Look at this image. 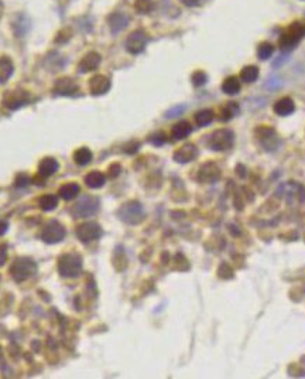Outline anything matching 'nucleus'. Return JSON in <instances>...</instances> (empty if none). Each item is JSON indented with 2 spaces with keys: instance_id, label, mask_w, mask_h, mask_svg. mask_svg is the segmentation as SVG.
I'll return each instance as SVG.
<instances>
[{
  "instance_id": "4468645a",
  "label": "nucleus",
  "mask_w": 305,
  "mask_h": 379,
  "mask_svg": "<svg viewBox=\"0 0 305 379\" xmlns=\"http://www.w3.org/2000/svg\"><path fill=\"white\" fill-rule=\"evenodd\" d=\"M281 188L286 191V197H287L289 201H292V198H295L301 204L305 202V187L303 184L291 181L281 185Z\"/></svg>"
},
{
  "instance_id": "412c9836",
  "label": "nucleus",
  "mask_w": 305,
  "mask_h": 379,
  "mask_svg": "<svg viewBox=\"0 0 305 379\" xmlns=\"http://www.w3.org/2000/svg\"><path fill=\"white\" fill-rule=\"evenodd\" d=\"M191 132H193V126L190 125V122L182 120V122H178L177 125H174L171 134H173L174 139L181 140V139H185L187 136H190Z\"/></svg>"
},
{
  "instance_id": "b1692460",
  "label": "nucleus",
  "mask_w": 305,
  "mask_h": 379,
  "mask_svg": "<svg viewBox=\"0 0 305 379\" xmlns=\"http://www.w3.org/2000/svg\"><path fill=\"white\" fill-rule=\"evenodd\" d=\"M92 151L88 148H80L74 153V162L78 165H86L92 162Z\"/></svg>"
},
{
  "instance_id": "473e14b6",
  "label": "nucleus",
  "mask_w": 305,
  "mask_h": 379,
  "mask_svg": "<svg viewBox=\"0 0 305 379\" xmlns=\"http://www.w3.org/2000/svg\"><path fill=\"white\" fill-rule=\"evenodd\" d=\"M266 86H267V89H270V91H277L278 88L283 86V81H281V78H278V77H272V78L267 80Z\"/></svg>"
},
{
  "instance_id": "c756f323",
  "label": "nucleus",
  "mask_w": 305,
  "mask_h": 379,
  "mask_svg": "<svg viewBox=\"0 0 305 379\" xmlns=\"http://www.w3.org/2000/svg\"><path fill=\"white\" fill-rule=\"evenodd\" d=\"M218 276L224 280H229V279H233L235 278V272L232 269L230 264H227L226 262H222L218 267Z\"/></svg>"
},
{
  "instance_id": "f8f14e48",
  "label": "nucleus",
  "mask_w": 305,
  "mask_h": 379,
  "mask_svg": "<svg viewBox=\"0 0 305 379\" xmlns=\"http://www.w3.org/2000/svg\"><path fill=\"white\" fill-rule=\"evenodd\" d=\"M196 157H198V148L193 143L184 145L182 148L176 150V153H174V160L177 163H181V165L190 163V162L195 160Z\"/></svg>"
},
{
  "instance_id": "6e6552de",
  "label": "nucleus",
  "mask_w": 305,
  "mask_h": 379,
  "mask_svg": "<svg viewBox=\"0 0 305 379\" xmlns=\"http://www.w3.org/2000/svg\"><path fill=\"white\" fill-rule=\"evenodd\" d=\"M256 136L260 146L266 151H274L280 145V140H278V136H277L275 131L269 128V126H258L256 129Z\"/></svg>"
},
{
  "instance_id": "dca6fc26",
  "label": "nucleus",
  "mask_w": 305,
  "mask_h": 379,
  "mask_svg": "<svg viewBox=\"0 0 305 379\" xmlns=\"http://www.w3.org/2000/svg\"><path fill=\"white\" fill-rule=\"evenodd\" d=\"M295 111V103L294 100L289 97L278 99L274 103V112L278 116H289Z\"/></svg>"
},
{
  "instance_id": "f3484780",
  "label": "nucleus",
  "mask_w": 305,
  "mask_h": 379,
  "mask_svg": "<svg viewBox=\"0 0 305 379\" xmlns=\"http://www.w3.org/2000/svg\"><path fill=\"white\" fill-rule=\"evenodd\" d=\"M78 91V85L71 78H61L55 83V92L60 95H72Z\"/></svg>"
},
{
  "instance_id": "423d86ee",
  "label": "nucleus",
  "mask_w": 305,
  "mask_h": 379,
  "mask_svg": "<svg viewBox=\"0 0 305 379\" xmlns=\"http://www.w3.org/2000/svg\"><path fill=\"white\" fill-rule=\"evenodd\" d=\"M97 211H99V199L96 197H91V196L80 198L71 210L72 215L78 216V218L92 216V215L96 214Z\"/></svg>"
},
{
  "instance_id": "f257e3e1",
  "label": "nucleus",
  "mask_w": 305,
  "mask_h": 379,
  "mask_svg": "<svg viewBox=\"0 0 305 379\" xmlns=\"http://www.w3.org/2000/svg\"><path fill=\"white\" fill-rule=\"evenodd\" d=\"M117 216L128 225H139L144 221L145 213L139 201H128L117 210Z\"/></svg>"
},
{
  "instance_id": "ea45409f",
  "label": "nucleus",
  "mask_w": 305,
  "mask_h": 379,
  "mask_svg": "<svg viewBox=\"0 0 305 379\" xmlns=\"http://www.w3.org/2000/svg\"><path fill=\"white\" fill-rule=\"evenodd\" d=\"M185 6H188V7H193V6H198L202 0H181Z\"/></svg>"
},
{
  "instance_id": "72a5a7b5",
  "label": "nucleus",
  "mask_w": 305,
  "mask_h": 379,
  "mask_svg": "<svg viewBox=\"0 0 305 379\" xmlns=\"http://www.w3.org/2000/svg\"><path fill=\"white\" fill-rule=\"evenodd\" d=\"M120 171H122V167H120L119 163H113V165H109V177H111V179L117 177V176L120 174Z\"/></svg>"
},
{
  "instance_id": "a878e982",
  "label": "nucleus",
  "mask_w": 305,
  "mask_h": 379,
  "mask_svg": "<svg viewBox=\"0 0 305 379\" xmlns=\"http://www.w3.org/2000/svg\"><path fill=\"white\" fill-rule=\"evenodd\" d=\"M258 78V68L256 66H247L241 69V80L243 82H255Z\"/></svg>"
},
{
  "instance_id": "1a4fd4ad",
  "label": "nucleus",
  "mask_w": 305,
  "mask_h": 379,
  "mask_svg": "<svg viewBox=\"0 0 305 379\" xmlns=\"http://www.w3.org/2000/svg\"><path fill=\"white\" fill-rule=\"evenodd\" d=\"M198 181L210 184V182H216L221 179V168L219 165L213 162H208L205 165H202L198 170V176H196Z\"/></svg>"
},
{
  "instance_id": "9b49d317",
  "label": "nucleus",
  "mask_w": 305,
  "mask_h": 379,
  "mask_svg": "<svg viewBox=\"0 0 305 379\" xmlns=\"http://www.w3.org/2000/svg\"><path fill=\"white\" fill-rule=\"evenodd\" d=\"M147 44V35L142 30H136L126 40V49L131 54H140Z\"/></svg>"
},
{
  "instance_id": "9d476101",
  "label": "nucleus",
  "mask_w": 305,
  "mask_h": 379,
  "mask_svg": "<svg viewBox=\"0 0 305 379\" xmlns=\"http://www.w3.org/2000/svg\"><path fill=\"white\" fill-rule=\"evenodd\" d=\"M75 233H77L78 239L82 242H91V241H95L97 238H100L102 228L96 222H85V224H80V227L77 228Z\"/></svg>"
},
{
  "instance_id": "79ce46f5",
  "label": "nucleus",
  "mask_w": 305,
  "mask_h": 379,
  "mask_svg": "<svg viewBox=\"0 0 305 379\" xmlns=\"http://www.w3.org/2000/svg\"><path fill=\"white\" fill-rule=\"evenodd\" d=\"M7 228H9V225H7L6 222H0V236L6 233V231H7Z\"/></svg>"
},
{
  "instance_id": "f704fd0d",
  "label": "nucleus",
  "mask_w": 305,
  "mask_h": 379,
  "mask_svg": "<svg viewBox=\"0 0 305 379\" xmlns=\"http://www.w3.org/2000/svg\"><path fill=\"white\" fill-rule=\"evenodd\" d=\"M150 140H151L153 145L160 146V145H162V143L165 142V136H164V133H157V134H153V136L150 137Z\"/></svg>"
},
{
  "instance_id": "f03ea898",
  "label": "nucleus",
  "mask_w": 305,
  "mask_h": 379,
  "mask_svg": "<svg viewBox=\"0 0 305 379\" xmlns=\"http://www.w3.org/2000/svg\"><path fill=\"white\" fill-rule=\"evenodd\" d=\"M82 256L77 252L64 253L58 261V272L63 278H77L82 270Z\"/></svg>"
},
{
  "instance_id": "4be33fe9",
  "label": "nucleus",
  "mask_w": 305,
  "mask_h": 379,
  "mask_svg": "<svg viewBox=\"0 0 305 379\" xmlns=\"http://www.w3.org/2000/svg\"><path fill=\"white\" fill-rule=\"evenodd\" d=\"M80 188L77 182H68L60 188V196L64 198L65 201H71L80 194Z\"/></svg>"
},
{
  "instance_id": "c85d7f7f",
  "label": "nucleus",
  "mask_w": 305,
  "mask_h": 379,
  "mask_svg": "<svg viewBox=\"0 0 305 379\" xmlns=\"http://www.w3.org/2000/svg\"><path fill=\"white\" fill-rule=\"evenodd\" d=\"M273 52L274 47L273 44H270V43H261L257 49V55H258L260 60H269L273 55Z\"/></svg>"
},
{
  "instance_id": "e433bc0d",
  "label": "nucleus",
  "mask_w": 305,
  "mask_h": 379,
  "mask_svg": "<svg viewBox=\"0 0 305 379\" xmlns=\"http://www.w3.org/2000/svg\"><path fill=\"white\" fill-rule=\"evenodd\" d=\"M184 109H185V106L184 105H179L177 108H174V109H171V111H168L167 112V117H176V116L181 115L182 112H184Z\"/></svg>"
},
{
  "instance_id": "5701e85b",
  "label": "nucleus",
  "mask_w": 305,
  "mask_h": 379,
  "mask_svg": "<svg viewBox=\"0 0 305 379\" xmlns=\"http://www.w3.org/2000/svg\"><path fill=\"white\" fill-rule=\"evenodd\" d=\"M222 91L227 95H236L241 92V81L238 77H229L222 83Z\"/></svg>"
},
{
  "instance_id": "a19ab883",
  "label": "nucleus",
  "mask_w": 305,
  "mask_h": 379,
  "mask_svg": "<svg viewBox=\"0 0 305 379\" xmlns=\"http://www.w3.org/2000/svg\"><path fill=\"white\" fill-rule=\"evenodd\" d=\"M236 173H238V176L244 177V176H246V168H244V165H238V167H236Z\"/></svg>"
},
{
  "instance_id": "7ed1b4c3",
  "label": "nucleus",
  "mask_w": 305,
  "mask_h": 379,
  "mask_svg": "<svg viewBox=\"0 0 305 379\" xmlns=\"http://www.w3.org/2000/svg\"><path fill=\"white\" fill-rule=\"evenodd\" d=\"M305 35V26L295 21L287 29V32L281 35L280 38V49L281 51L289 52L292 49L297 47V44L303 40V37Z\"/></svg>"
},
{
  "instance_id": "7c9ffc66",
  "label": "nucleus",
  "mask_w": 305,
  "mask_h": 379,
  "mask_svg": "<svg viewBox=\"0 0 305 379\" xmlns=\"http://www.w3.org/2000/svg\"><path fill=\"white\" fill-rule=\"evenodd\" d=\"M208 81V75L204 71H196L193 74V83L195 86H202Z\"/></svg>"
},
{
  "instance_id": "58836bf2",
  "label": "nucleus",
  "mask_w": 305,
  "mask_h": 379,
  "mask_svg": "<svg viewBox=\"0 0 305 379\" xmlns=\"http://www.w3.org/2000/svg\"><path fill=\"white\" fill-rule=\"evenodd\" d=\"M7 259V247L6 245H0V266L6 264Z\"/></svg>"
},
{
  "instance_id": "a211bd4d",
  "label": "nucleus",
  "mask_w": 305,
  "mask_h": 379,
  "mask_svg": "<svg viewBox=\"0 0 305 379\" xmlns=\"http://www.w3.org/2000/svg\"><path fill=\"white\" fill-rule=\"evenodd\" d=\"M58 167H60V165H58V162H57L55 159L46 157V159H43V160L40 162V165H38V173H40L41 176H44V177H49V176H52V174L57 173Z\"/></svg>"
},
{
  "instance_id": "2eb2a0df",
  "label": "nucleus",
  "mask_w": 305,
  "mask_h": 379,
  "mask_svg": "<svg viewBox=\"0 0 305 379\" xmlns=\"http://www.w3.org/2000/svg\"><path fill=\"white\" fill-rule=\"evenodd\" d=\"M100 64V55L97 52H88L80 63V72H91Z\"/></svg>"
},
{
  "instance_id": "bb28decb",
  "label": "nucleus",
  "mask_w": 305,
  "mask_h": 379,
  "mask_svg": "<svg viewBox=\"0 0 305 379\" xmlns=\"http://www.w3.org/2000/svg\"><path fill=\"white\" fill-rule=\"evenodd\" d=\"M213 117H215L213 111H210V109H202V111L196 112L195 122H196L198 126H208L209 123L213 120Z\"/></svg>"
},
{
  "instance_id": "c9c22d12",
  "label": "nucleus",
  "mask_w": 305,
  "mask_h": 379,
  "mask_svg": "<svg viewBox=\"0 0 305 379\" xmlns=\"http://www.w3.org/2000/svg\"><path fill=\"white\" fill-rule=\"evenodd\" d=\"M30 181H32V180H30L26 174H20V176H17L16 185L17 187H26V185L30 184Z\"/></svg>"
},
{
  "instance_id": "2f4dec72",
  "label": "nucleus",
  "mask_w": 305,
  "mask_h": 379,
  "mask_svg": "<svg viewBox=\"0 0 305 379\" xmlns=\"http://www.w3.org/2000/svg\"><path fill=\"white\" fill-rule=\"evenodd\" d=\"M134 7L139 13H148L153 7V3H151V0H137Z\"/></svg>"
},
{
  "instance_id": "4c0bfd02",
  "label": "nucleus",
  "mask_w": 305,
  "mask_h": 379,
  "mask_svg": "<svg viewBox=\"0 0 305 379\" xmlns=\"http://www.w3.org/2000/svg\"><path fill=\"white\" fill-rule=\"evenodd\" d=\"M287 61H289V55H280V57H277L273 61V68H280L284 63H287Z\"/></svg>"
},
{
  "instance_id": "ddd939ff",
  "label": "nucleus",
  "mask_w": 305,
  "mask_h": 379,
  "mask_svg": "<svg viewBox=\"0 0 305 379\" xmlns=\"http://www.w3.org/2000/svg\"><path fill=\"white\" fill-rule=\"evenodd\" d=\"M89 89H91V94L95 97L103 95L111 89V80L106 78L105 75H95L89 81Z\"/></svg>"
},
{
  "instance_id": "393cba45",
  "label": "nucleus",
  "mask_w": 305,
  "mask_h": 379,
  "mask_svg": "<svg viewBox=\"0 0 305 379\" xmlns=\"http://www.w3.org/2000/svg\"><path fill=\"white\" fill-rule=\"evenodd\" d=\"M239 111H241V108H239V105L236 103V102H227L225 106L221 109V119L224 120V122H227V120H230L232 117H235V116L239 114Z\"/></svg>"
},
{
  "instance_id": "20e7f679",
  "label": "nucleus",
  "mask_w": 305,
  "mask_h": 379,
  "mask_svg": "<svg viewBox=\"0 0 305 379\" xmlns=\"http://www.w3.org/2000/svg\"><path fill=\"white\" fill-rule=\"evenodd\" d=\"M35 272H37V264L29 258H18L10 267V275L17 283L27 280Z\"/></svg>"
},
{
  "instance_id": "cd10ccee",
  "label": "nucleus",
  "mask_w": 305,
  "mask_h": 379,
  "mask_svg": "<svg viewBox=\"0 0 305 379\" xmlns=\"http://www.w3.org/2000/svg\"><path fill=\"white\" fill-rule=\"evenodd\" d=\"M38 202H40V208H41L43 211H51V210L57 208V205H58V198L55 197V196L47 194V196H43V197L40 198Z\"/></svg>"
},
{
  "instance_id": "39448f33",
  "label": "nucleus",
  "mask_w": 305,
  "mask_h": 379,
  "mask_svg": "<svg viewBox=\"0 0 305 379\" xmlns=\"http://www.w3.org/2000/svg\"><path fill=\"white\" fill-rule=\"evenodd\" d=\"M235 134L230 129H218L209 136L208 146L213 151H225L233 146Z\"/></svg>"
},
{
  "instance_id": "aec40b11",
  "label": "nucleus",
  "mask_w": 305,
  "mask_h": 379,
  "mask_svg": "<svg viewBox=\"0 0 305 379\" xmlns=\"http://www.w3.org/2000/svg\"><path fill=\"white\" fill-rule=\"evenodd\" d=\"M128 16H125L123 13H113L112 16L109 17V26L113 33H119L120 30H123L128 26Z\"/></svg>"
},
{
  "instance_id": "0eeeda50",
  "label": "nucleus",
  "mask_w": 305,
  "mask_h": 379,
  "mask_svg": "<svg viewBox=\"0 0 305 379\" xmlns=\"http://www.w3.org/2000/svg\"><path fill=\"white\" fill-rule=\"evenodd\" d=\"M40 238L46 244H58L65 238V228L58 221L47 222L40 232Z\"/></svg>"
},
{
  "instance_id": "6ab92c4d",
  "label": "nucleus",
  "mask_w": 305,
  "mask_h": 379,
  "mask_svg": "<svg viewBox=\"0 0 305 379\" xmlns=\"http://www.w3.org/2000/svg\"><path fill=\"white\" fill-rule=\"evenodd\" d=\"M105 182H106V177H105V174L100 173V171H91L89 174L85 176V184H86L89 188H92V190H96V188L103 187Z\"/></svg>"
}]
</instances>
